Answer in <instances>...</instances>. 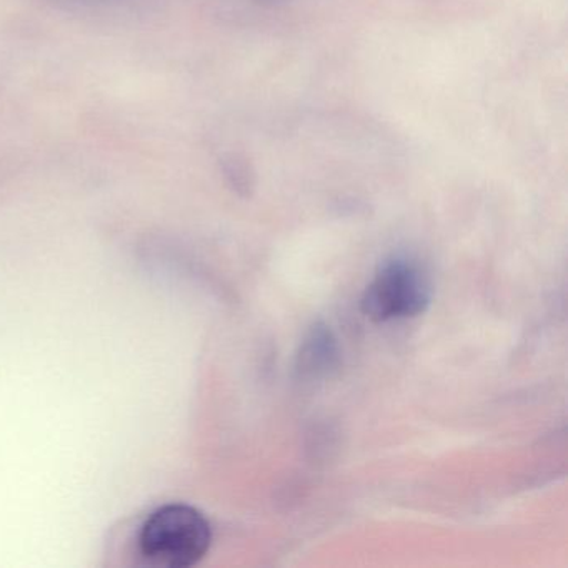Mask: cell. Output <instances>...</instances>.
Returning <instances> with one entry per match:
<instances>
[{"instance_id": "obj_1", "label": "cell", "mask_w": 568, "mask_h": 568, "mask_svg": "<svg viewBox=\"0 0 568 568\" xmlns=\"http://www.w3.org/2000/svg\"><path fill=\"white\" fill-rule=\"evenodd\" d=\"M212 530L201 511L174 504L158 508L142 525L139 550L154 567L187 568L211 548Z\"/></svg>"}, {"instance_id": "obj_2", "label": "cell", "mask_w": 568, "mask_h": 568, "mask_svg": "<svg viewBox=\"0 0 568 568\" xmlns=\"http://www.w3.org/2000/svg\"><path fill=\"white\" fill-rule=\"evenodd\" d=\"M430 298L427 271L417 261L394 257L381 265L365 288L361 308L374 322L402 321L425 312Z\"/></svg>"}]
</instances>
